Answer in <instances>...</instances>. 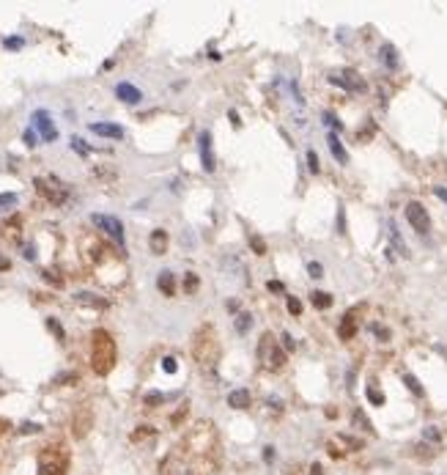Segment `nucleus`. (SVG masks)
<instances>
[{"instance_id":"1","label":"nucleus","mask_w":447,"mask_h":475,"mask_svg":"<svg viewBox=\"0 0 447 475\" xmlns=\"http://www.w3.org/2000/svg\"><path fill=\"white\" fill-rule=\"evenodd\" d=\"M192 357L201 366V371L211 374L214 366L220 363V341H217V332H214L211 324H203L201 330L195 332L192 338Z\"/></svg>"},{"instance_id":"2","label":"nucleus","mask_w":447,"mask_h":475,"mask_svg":"<svg viewBox=\"0 0 447 475\" xmlns=\"http://www.w3.org/2000/svg\"><path fill=\"white\" fill-rule=\"evenodd\" d=\"M91 366L99 376H105L115 366V341L107 330H93L91 335Z\"/></svg>"},{"instance_id":"3","label":"nucleus","mask_w":447,"mask_h":475,"mask_svg":"<svg viewBox=\"0 0 447 475\" xmlns=\"http://www.w3.org/2000/svg\"><path fill=\"white\" fill-rule=\"evenodd\" d=\"M258 360L266 371H280L285 366V349L277 344V338L272 332H263L258 341Z\"/></svg>"},{"instance_id":"4","label":"nucleus","mask_w":447,"mask_h":475,"mask_svg":"<svg viewBox=\"0 0 447 475\" xmlns=\"http://www.w3.org/2000/svg\"><path fill=\"white\" fill-rule=\"evenodd\" d=\"M69 467V450L61 445H50L38 453V475H63Z\"/></svg>"},{"instance_id":"5","label":"nucleus","mask_w":447,"mask_h":475,"mask_svg":"<svg viewBox=\"0 0 447 475\" xmlns=\"http://www.w3.org/2000/svg\"><path fill=\"white\" fill-rule=\"evenodd\" d=\"M36 189L52 203V206H61V203H66V198H69V189L63 187L55 176H42V179H36Z\"/></svg>"},{"instance_id":"6","label":"nucleus","mask_w":447,"mask_h":475,"mask_svg":"<svg viewBox=\"0 0 447 475\" xmlns=\"http://www.w3.org/2000/svg\"><path fill=\"white\" fill-rule=\"evenodd\" d=\"M329 83L332 85H340L343 91H351V93H365V80L360 74L354 72V69H340V72H332L329 74Z\"/></svg>"},{"instance_id":"7","label":"nucleus","mask_w":447,"mask_h":475,"mask_svg":"<svg viewBox=\"0 0 447 475\" xmlns=\"http://www.w3.org/2000/svg\"><path fill=\"white\" fill-rule=\"evenodd\" d=\"M406 220H409V225H412L420 236H425V234L431 231V215H428V209L422 206L420 201H412L409 206H406Z\"/></svg>"},{"instance_id":"8","label":"nucleus","mask_w":447,"mask_h":475,"mask_svg":"<svg viewBox=\"0 0 447 475\" xmlns=\"http://www.w3.org/2000/svg\"><path fill=\"white\" fill-rule=\"evenodd\" d=\"M91 223L96 225V228H102V231H105L110 239L118 242V244L124 248V225L118 223L115 217H110V215H91Z\"/></svg>"},{"instance_id":"9","label":"nucleus","mask_w":447,"mask_h":475,"mask_svg":"<svg viewBox=\"0 0 447 475\" xmlns=\"http://www.w3.org/2000/svg\"><path fill=\"white\" fill-rule=\"evenodd\" d=\"M33 126L38 129V135H42L47 143L58 138V129H55V124H52V118H50L47 110H36V113H33Z\"/></svg>"},{"instance_id":"10","label":"nucleus","mask_w":447,"mask_h":475,"mask_svg":"<svg viewBox=\"0 0 447 475\" xmlns=\"http://www.w3.org/2000/svg\"><path fill=\"white\" fill-rule=\"evenodd\" d=\"M198 146H201V162H203V170H214V154H211V135L209 132H201V138H198Z\"/></svg>"},{"instance_id":"11","label":"nucleus","mask_w":447,"mask_h":475,"mask_svg":"<svg viewBox=\"0 0 447 475\" xmlns=\"http://www.w3.org/2000/svg\"><path fill=\"white\" fill-rule=\"evenodd\" d=\"M91 423H93L91 407H80V412L74 415V437H85L88 429H91Z\"/></svg>"},{"instance_id":"12","label":"nucleus","mask_w":447,"mask_h":475,"mask_svg":"<svg viewBox=\"0 0 447 475\" xmlns=\"http://www.w3.org/2000/svg\"><path fill=\"white\" fill-rule=\"evenodd\" d=\"M115 97L121 102H126V105H138V102L143 99V93H140V88H134L132 83H118L115 85Z\"/></svg>"},{"instance_id":"13","label":"nucleus","mask_w":447,"mask_h":475,"mask_svg":"<svg viewBox=\"0 0 447 475\" xmlns=\"http://www.w3.org/2000/svg\"><path fill=\"white\" fill-rule=\"evenodd\" d=\"M326 146H329L332 157H335V160H338L340 165H346V162H348V154H346V148H343V143H340L338 132H329V135H326Z\"/></svg>"},{"instance_id":"14","label":"nucleus","mask_w":447,"mask_h":475,"mask_svg":"<svg viewBox=\"0 0 447 475\" xmlns=\"http://www.w3.org/2000/svg\"><path fill=\"white\" fill-rule=\"evenodd\" d=\"M91 132L93 135H102V138H113V140H121L124 138V129L118 124H91Z\"/></svg>"},{"instance_id":"15","label":"nucleus","mask_w":447,"mask_h":475,"mask_svg":"<svg viewBox=\"0 0 447 475\" xmlns=\"http://www.w3.org/2000/svg\"><path fill=\"white\" fill-rule=\"evenodd\" d=\"M346 448H360V440L343 437V434H338V437H332V440H329V450H332V456L346 453Z\"/></svg>"},{"instance_id":"16","label":"nucleus","mask_w":447,"mask_h":475,"mask_svg":"<svg viewBox=\"0 0 447 475\" xmlns=\"http://www.w3.org/2000/svg\"><path fill=\"white\" fill-rule=\"evenodd\" d=\"M162 475H189V467L179 456H170L162 462Z\"/></svg>"},{"instance_id":"17","label":"nucleus","mask_w":447,"mask_h":475,"mask_svg":"<svg viewBox=\"0 0 447 475\" xmlns=\"http://www.w3.org/2000/svg\"><path fill=\"white\" fill-rule=\"evenodd\" d=\"M148 248H151V253H154V256H162V253L167 250V231H162V228H157V231H151Z\"/></svg>"},{"instance_id":"18","label":"nucleus","mask_w":447,"mask_h":475,"mask_svg":"<svg viewBox=\"0 0 447 475\" xmlns=\"http://www.w3.org/2000/svg\"><path fill=\"white\" fill-rule=\"evenodd\" d=\"M157 286H159V291H162L165 297H173L176 294V278H173V272H159V278H157Z\"/></svg>"},{"instance_id":"19","label":"nucleus","mask_w":447,"mask_h":475,"mask_svg":"<svg viewBox=\"0 0 447 475\" xmlns=\"http://www.w3.org/2000/svg\"><path fill=\"white\" fill-rule=\"evenodd\" d=\"M228 404L234 409H247V407H250V393H247V390H234L228 395Z\"/></svg>"},{"instance_id":"20","label":"nucleus","mask_w":447,"mask_h":475,"mask_svg":"<svg viewBox=\"0 0 447 475\" xmlns=\"http://www.w3.org/2000/svg\"><path fill=\"white\" fill-rule=\"evenodd\" d=\"M381 61H384L387 69H398V50L390 42L381 44Z\"/></svg>"},{"instance_id":"21","label":"nucleus","mask_w":447,"mask_h":475,"mask_svg":"<svg viewBox=\"0 0 447 475\" xmlns=\"http://www.w3.org/2000/svg\"><path fill=\"white\" fill-rule=\"evenodd\" d=\"M354 332H357V319H354V313H346L343 316V324H340V338L348 341V338H354Z\"/></svg>"},{"instance_id":"22","label":"nucleus","mask_w":447,"mask_h":475,"mask_svg":"<svg viewBox=\"0 0 447 475\" xmlns=\"http://www.w3.org/2000/svg\"><path fill=\"white\" fill-rule=\"evenodd\" d=\"M390 239H393L395 250L401 253L403 258H409V248H406V244H403V239H401V231H398V225H395V223H390Z\"/></svg>"},{"instance_id":"23","label":"nucleus","mask_w":447,"mask_h":475,"mask_svg":"<svg viewBox=\"0 0 447 475\" xmlns=\"http://www.w3.org/2000/svg\"><path fill=\"white\" fill-rule=\"evenodd\" d=\"M310 302H313V308H318V311H326V308L332 305V297L326 294V291H313V294H310Z\"/></svg>"},{"instance_id":"24","label":"nucleus","mask_w":447,"mask_h":475,"mask_svg":"<svg viewBox=\"0 0 447 475\" xmlns=\"http://www.w3.org/2000/svg\"><path fill=\"white\" fill-rule=\"evenodd\" d=\"M77 302H85V305H93V308H107L105 299H96V294H88V291H80Z\"/></svg>"},{"instance_id":"25","label":"nucleus","mask_w":447,"mask_h":475,"mask_svg":"<svg viewBox=\"0 0 447 475\" xmlns=\"http://www.w3.org/2000/svg\"><path fill=\"white\" fill-rule=\"evenodd\" d=\"M250 248L255 250V256H266V242H263L261 236L250 234Z\"/></svg>"},{"instance_id":"26","label":"nucleus","mask_w":447,"mask_h":475,"mask_svg":"<svg viewBox=\"0 0 447 475\" xmlns=\"http://www.w3.org/2000/svg\"><path fill=\"white\" fill-rule=\"evenodd\" d=\"M403 382H406V387L414 393V395H422V385L417 382V376H412V374H403Z\"/></svg>"},{"instance_id":"27","label":"nucleus","mask_w":447,"mask_h":475,"mask_svg":"<svg viewBox=\"0 0 447 475\" xmlns=\"http://www.w3.org/2000/svg\"><path fill=\"white\" fill-rule=\"evenodd\" d=\"M198 286H201V280H198V275L187 272V278H184V291H187V294H192V291H198Z\"/></svg>"},{"instance_id":"28","label":"nucleus","mask_w":447,"mask_h":475,"mask_svg":"<svg viewBox=\"0 0 447 475\" xmlns=\"http://www.w3.org/2000/svg\"><path fill=\"white\" fill-rule=\"evenodd\" d=\"M17 203V193H0V209H9Z\"/></svg>"},{"instance_id":"29","label":"nucleus","mask_w":447,"mask_h":475,"mask_svg":"<svg viewBox=\"0 0 447 475\" xmlns=\"http://www.w3.org/2000/svg\"><path fill=\"white\" fill-rule=\"evenodd\" d=\"M354 423L360 426V429H365V431H373V429H371V421H368V417H365V415L360 412V409L354 412Z\"/></svg>"},{"instance_id":"30","label":"nucleus","mask_w":447,"mask_h":475,"mask_svg":"<svg viewBox=\"0 0 447 475\" xmlns=\"http://www.w3.org/2000/svg\"><path fill=\"white\" fill-rule=\"evenodd\" d=\"M165 398H162V393H146V398H143V404L146 407H157V404H162Z\"/></svg>"},{"instance_id":"31","label":"nucleus","mask_w":447,"mask_h":475,"mask_svg":"<svg viewBox=\"0 0 447 475\" xmlns=\"http://www.w3.org/2000/svg\"><path fill=\"white\" fill-rule=\"evenodd\" d=\"M307 272H310V278H321V275H324V267L318 264V261H310V264H307Z\"/></svg>"},{"instance_id":"32","label":"nucleus","mask_w":447,"mask_h":475,"mask_svg":"<svg viewBox=\"0 0 447 475\" xmlns=\"http://www.w3.org/2000/svg\"><path fill=\"white\" fill-rule=\"evenodd\" d=\"M288 313L291 316H299L302 313V302H299L297 297H288Z\"/></svg>"},{"instance_id":"33","label":"nucleus","mask_w":447,"mask_h":475,"mask_svg":"<svg viewBox=\"0 0 447 475\" xmlns=\"http://www.w3.org/2000/svg\"><path fill=\"white\" fill-rule=\"evenodd\" d=\"M368 398L376 404V407H379V404H384V395H381V390H376V387H368Z\"/></svg>"},{"instance_id":"34","label":"nucleus","mask_w":447,"mask_h":475,"mask_svg":"<svg viewBox=\"0 0 447 475\" xmlns=\"http://www.w3.org/2000/svg\"><path fill=\"white\" fill-rule=\"evenodd\" d=\"M36 431H42V426H38V423H22L20 426V434H36Z\"/></svg>"},{"instance_id":"35","label":"nucleus","mask_w":447,"mask_h":475,"mask_svg":"<svg viewBox=\"0 0 447 475\" xmlns=\"http://www.w3.org/2000/svg\"><path fill=\"white\" fill-rule=\"evenodd\" d=\"M307 168H310V173H318V157H316V151H307Z\"/></svg>"},{"instance_id":"36","label":"nucleus","mask_w":447,"mask_h":475,"mask_svg":"<svg viewBox=\"0 0 447 475\" xmlns=\"http://www.w3.org/2000/svg\"><path fill=\"white\" fill-rule=\"evenodd\" d=\"M71 148L80 154H88V146H85V140H80V138H71Z\"/></svg>"},{"instance_id":"37","label":"nucleus","mask_w":447,"mask_h":475,"mask_svg":"<svg viewBox=\"0 0 447 475\" xmlns=\"http://www.w3.org/2000/svg\"><path fill=\"white\" fill-rule=\"evenodd\" d=\"M280 341H283V349H285V352H294V346H297V344H294V338L288 335V332H283V335H280Z\"/></svg>"},{"instance_id":"38","label":"nucleus","mask_w":447,"mask_h":475,"mask_svg":"<svg viewBox=\"0 0 447 475\" xmlns=\"http://www.w3.org/2000/svg\"><path fill=\"white\" fill-rule=\"evenodd\" d=\"M47 327H50V330L55 332V335H58V338H61V341H63V327H61V324H58V321H55V319H47Z\"/></svg>"},{"instance_id":"39","label":"nucleus","mask_w":447,"mask_h":475,"mask_svg":"<svg viewBox=\"0 0 447 475\" xmlns=\"http://www.w3.org/2000/svg\"><path fill=\"white\" fill-rule=\"evenodd\" d=\"M162 368L167 371V374H176V357H165L162 360Z\"/></svg>"},{"instance_id":"40","label":"nucleus","mask_w":447,"mask_h":475,"mask_svg":"<svg viewBox=\"0 0 447 475\" xmlns=\"http://www.w3.org/2000/svg\"><path fill=\"white\" fill-rule=\"evenodd\" d=\"M371 330H373V332H376V335L381 338V341H387V338H390V332H387L384 327H379V324H371Z\"/></svg>"},{"instance_id":"41","label":"nucleus","mask_w":447,"mask_h":475,"mask_svg":"<svg viewBox=\"0 0 447 475\" xmlns=\"http://www.w3.org/2000/svg\"><path fill=\"white\" fill-rule=\"evenodd\" d=\"M324 121H326V124H329V126H332V129H340V121H338V118H335L332 113H324Z\"/></svg>"},{"instance_id":"42","label":"nucleus","mask_w":447,"mask_h":475,"mask_svg":"<svg viewBox=\"0 0 447 475\" xmlns=\"http://www.w3.org/2000/svg\"><path fill=\"white\" fill-rule=\"evenodd\" d=\"M247 327H250V316L242 313V316H239V332H244Z\"/></svg>"},{"instance_id":"43","label":"nucleus","mask_w":447,"mask_h":475,"mask_svg":"<svg viewBox=\"0 0 447 475\" xmlns=\"http://www.w3.org/2000/svg\"><path fill=\"white\" fill-rule=\"evenodd\" d=\"M22 44H25L22 39H6V47H9V50H20Z\"/></svg>"},{"instance_id":"44","label":"nucleus","mask_w":447,"mask_h":475,"mask_svg":"<svg viewBox=\"0 0 447 475\" xmlns=\"http://www.w3.org/2000/svg\"><path fill=\"white\" fill-rule=\"evenodd\" d=\"M25 143H28L30 148L36 146V132H33V129H25Z\"/></svg>"},{"instance_id":"45","label":"nucleus","mask_w":447,"mask_h":475,"mask_svg":"<svg viewBox=\"0 0 447 475\" xmlns=\"http://www.w3.org/2000/svg\"><path fill=\"white\" fill-rule=\"evenodd\" d=\"M425 440H434V442H439V431L434 429V426H428V429H425Z\"/></svg>"},{"instance_id":"46","label":"nucleus","mask_w":447,"mask_h":475,"mask_svg":"<svg viewBox=\"0 0 447 475\" xmlns=\"http://www.w3.org/2000/svg\"><path fill=\"white\" fill-rule=\"evenodd\" d=\"M434 195L439 198V201H444V203H447V189H444V187H434Z\"/></svg>"},{"instance_id":"47","label":"nucleus","mask_w":447,"mask_h":475,"mask_svg":"<svg viewBox=\"0 0 447 475\" xmlns=\"http://www.w3.org/2000/svg\"><path fill=\"white\" fill-rule=\"evenodd\" d=\"M266 289H269V291H283V283H280V280H269Z\"/></svg>"},{"instance_id":"48","label":"nucleus","mask_w":447,"mask_h":475,"mask_svg":"<svg viewBox=\"0 0 447 475\" xmlns=\"http://www.w3.org/2000/svg\"><path fill=\"white\" fill-rule=\"evenodd\" d=\"M310 475H324V467L321 464H313V467H310Z\"/></svg>"},{"instance_id":"49","label":"nucleus","mask_w":447,"mask_h":475,"mask_svg":"<svg viewBox=\"0 0 447 475\" xmlns=\"http://www.w3.org/2000/svg\"><path fill=\"white\" fill-rule=\"evenodd\" d=\"M22 256H25L28 261H33V258H36V253H33V248H25V253H22Z\"/></svg>"},{"instance_id":"50","label":"nucleus","mask_w":447,"mask_h":475,"mask_svg":"<svg viewBox=\"0 0 447 475\" xmlns=\"http://www.w3.org/2000/svg\"><path fill=\"white\" fill-rule=\"evenodd\" d=\"M338 225H340V234H343V228H346V217H343V209H340V215H338Z\"/></svg>"},{"instance_id":"51","label":"nucleus","mask_w":447,"mask_h":475,"mask_svg":"<svg viewBox=\"0 0 447 475\" xmlns=\"http://www.w3.org/2000/svg\"><path fill=\"white\" fill-rule=\"evenodd\" d=\"M0 269H9V261L6 258H0Z\"/></svg>"}]
</instances>
